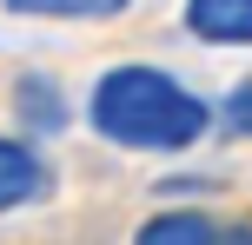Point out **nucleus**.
I'll list each match as a JSON object with an SVG mask.
<instances>
[{"label":"nucleus","mask_w":252,"mask_h":245,"mask_svg":"<svg viewBox=\"0 0 252 245\" xmlns=\"http://www.w3.org/2000/svg\"><path fill=\"white\" fill-rule=\"evenodd\" d=\"M87 119L100 139L133 146V153H186L199 133H213V106L186 86V80L159 73V66H113L100 73L87 100Z\"/></svg>","instance_id":"1"},{"label":"nucleus","mask_w":252,"mask_h":245,"mask_svg":"<svg viewBox=\"0 0 252 245\" xmlns=\"http://www.w3.org/2000/svg\"><path fill=\"white\" fill-rule=\"evenodd\" d=\"M186 33L213 47H252V0H186Z\"/></svg>","instance_id":"2"},{"label":"nucleus","mask_w":252,"mask_h":245,"mask_svg":"<svg viewBox=\"0 0 252 245\" xmlns=\"http://www.w3.org/2000/svg\"><path fill=\"white\" fill-rule=\"evenodd\" d=\"M40 192H47V166H40V153H33L27 139H0V212L33 206Z\"/></svg>","instance_id":"3"},{"label":"nucleus","mask_w":252,"mask_h":245,"mask_svg":"<svg viewBox=\"0 0 252 245\" xmlns=\"http://www.w3.org/2000/svg\"><path fill=\"white\" fill-rule=\"evenodd\" d=\"M13 106H20V119L33 133H60L66 126V100H60V86L47 73H20L13 80Z\"/></svg>","instance_id":"4"},{"label":"nucleus","mask_w":252,"mask_h":245,"mask_svg":"<svg viewBox=\"0 0 252 245\" xmlns=\"http://www.w3.org/2000/svg\"><path fill=\"white\" fill-rule=\"evenodd\" d=\"M213 239H219V225L206 212H159V219L139 225L133 245H213Z\"/></svg>","instance_id":"5"},{"label":"nucleus","mask_w":252,"mask_h":245,"mask_svg":"<svg viewBox=\"0 0 252 245\" xmlns=\"http://www.w3.org/2000/svg\"><path fill=\"white\" fill-rule=\"evenodd\" d=\"M7 7L33 20H120L133 0H7Z\"/></svg>","instance_id":"6"},{"label":"nucleus","mask_w":252,"mask_h":245,"mask_svg":"<svg viewBox=\"0 0 252 245\" xmlns=\"http://www.w3.org/2000/svg\"><path fill=\"white\" fill-rule=\"evenodd\" d=\"M219 133H232V139H252V80H239V86L226 93V106L213 113Z\"/></svg>","instance_id":"7"},{"label":"nucleus","mask_w":252,"mask_h":245,"mask_svg":"<svg viewBox=\"0 0 252 245\" xmlns=\"http://www.w3.org/2000/svg\"><path fill=\"white\" fill-rule=\"evenodd\" d=\"M213 245H252V225H219Z\"/></svg>","instance_id":"8"}]
</instances>
